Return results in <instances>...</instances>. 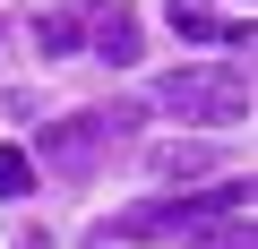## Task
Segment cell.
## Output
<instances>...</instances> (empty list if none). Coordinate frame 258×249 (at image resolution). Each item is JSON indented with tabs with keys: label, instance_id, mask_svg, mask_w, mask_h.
Masks as SVG:
<instances>
[{
	"label": "cell",
	"instance_id": "obj_1",
	"mask_svg": "<svg viewBox=\"0 0 258 249\" xmlns=\"http://www.w3.org/2000/svg\"><path fill=\"white\" fill-rule=\"evenodd\" d=\"M155 103L181 120L232 129V120H249V69H172V77H155Z\"/></svg>",
	"mask_w": 258,
	"mask_h": 249
},
{
	"label": "cell",
	"instance_id": "obj_2",
	"mask_svg": "<svg viewBox=\"0 0 258 249\" xmlns=\"http://www.w3.org/2000/svg\"><path fill=\"white\" fill-rule=\"evenodd\" d=\"M129 129H138V103H112V112H69V120H52V129H43V172L86 181V172H95V155H103L112 138H129Z\"/></svg>",
	"mask_w": 258,
	"mask_h": 249
},
{
	"label": "cell",
	"instance_id": "obj_3",
	"mask_svg": "<svg viewBox=\"0 0 258 249\" xmlns=\"http://www.w3.org/2000/svg\"><path fill=\"white\" fill-rule=\"evenodd\" d=\"M224 215H249V189H241V181H215V189H198V198L129 206L112 232H120V240H155V232H207V223H224Z\"/></svg>",
	"mask_w": 258,
	"mask_h": 249
},
{
	"label": "cell",
	"instance_id": "obj_4",
	"mask_svg": "<svg viewBox=\"0 0 258 249\" xmlns=\"http://www.w3.org/2000/svg\"><path fill=\"white\" fill-rule=\"evenodd\" d=\"M172 35H189V43H249V26L224 18L215 0H172Z\"/></svg>",
	"mask_w": 258,
	"mask_h": 249
},
{
	"label": "cell",
	"instance_id": "obj_5",
	"mask_svg": "<svg viewBox=\"0 0 258 249\" xmlns=\"http://www.w3.org/2000/svg\"><path fill=\"white\" fill-rule=\"evenodd\" d=\"M86 43H95V60L129 69V60H138V18H129V9H95L86 18Z\"/></svg>",
	"mask_w": 258,
	"mask_h": 249
},
{
	"label": "cell",
	"instance_id": "obj_6",
	"mask_svg": "<svg viewBox=\"0 0 258 249\" xmlns=\"http://www.w3.org/2000/svg\"><path fill=\"white\" fill-rule=\"evenodd\" d=\"M35 43L60 60V52H78L86 43V9H52V18H35Z\"/></svg>",
	"mask_w": 258,
	"mask_h": 249
},
{
	"label": "cell",
	"instance_id": "obj_7",
	"mask_svg": "<svg viewBox=\"0 0 258 249\" xmlns=\"http://www.w3.org/2000/svg\"><path fill=\"white\" fill-rule=\"evenodd\" d=\"M198 172H215L207 146H155V181H198Z\"/></svg>",
	"mask_w": 258,
	"mask_h": 249
},
{
	"label": "cell",
	"instance_id": "obj_8",
	"mask_svg": "<svg viewBox=\"0 0 258 249\" xmlns=\"http://www.w3.org/2000/svg\"><path fill=\"white\" fill-rule=\"evenodd\" d=\"M189 249H258V232H249V215H224V223L189 232Z\"/></svg>",
	"mask_w": 258,
	"mask_h": 249
},
{
	"label": "cell",
	"instance_id": "obj_9",
	"mask_svg": "<svg viewBox=\"0 0 258 249\" xmlns=\"http://www.w3.org/2000/svg\"><path fill=\"white\" fill-rule=\"evenodd\" d=\"M35 189V155L26 146H0V198H26Z\"/></svg>",
	"mask_w": 258,
	"mask_h": 249
},
{
	"label": "cell",
	"instance_id": "obj_10",
	"mask_svg": "<svg viewBox=\"0 0 258 249\" xmlns=\"http://www.w3.org/2000/svg\"><path fill=\"white\" fill-rule=\"evenodd\" d=\"M26 249H43V240H26Z\"/></svg>",
	"mask_w": 258,
	"mask_h": 249
}]
</instances>
